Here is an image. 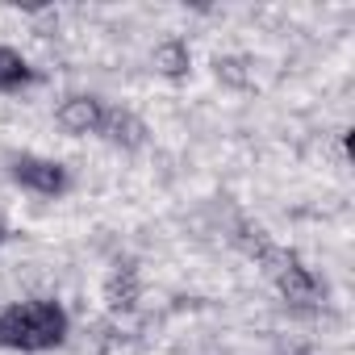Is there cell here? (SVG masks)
<instances>
[{
  "label": "cell",
  "mask_w": 355,
  "mask_h": 355,
  "mask_svg": "<svg viewBox=\"0 0 355 355\" xmlns=\"http://www.w3.org/2000/svg\"><path fill=\"white\" fill-rule=\"evenodd\" d=\"M67 338V309L51 297H30L0 309V347L5 351H55Z\"/></svg>",
  "instance_id": "cell-1"
},
{
  "label": "cell",
  "mask_w": 355,
  "mask_h": 355,
  "mask_svg": "<svg viewBox=\"0 0 355 355\" xmlns=\"http://www.w3.org/2000/svg\"><path fill=\"white\" fill-rule=\"evenodd\" d=\"M13 180L34 197H59V193H67V167L59 159H46V155H17Z\"/></svg>",
  "instance_id": "cell-2"
},
{
  "label": "cell",
  "mask_w": 355,
  "mask_h": 355,
  "mask_svg": "<svg viewBox=\"0 0 355 355\" xmlns=\"http://www.w3.org/2000/svg\"><path fill=\"white\" fill-rule=\"evenodd\" d=\"M55 125L67 134V138H84V134H101L105 125V105L88 92H76L67 96L59 109H55Z\"/></svg>",
  "instance_id": "cell-3"
},
{
  "label": "cell",
  "mask_w": 355,
  "mask_h": 355,
  "mask_svg": "<svg viewBox=\"0 0 355 355\" xmlns=\"http://www.w3.org/2000/svg\"><path fill=\"white\" fill-rule=\"evenodd\" d=\"M101 134H109V142H117V146L134 150V146H142L146 125H142L130 109H105V125H101Z\"/></svg>",
  "instance_id": "cell-4"
},
{
  "label": "cell",
  "mask_w": 355,
  "mask_h": 355,
  "mask_svg": "<svg viewBox=\"0 0 355 355\" xmlns=\"http://www.w3.org/2000/svg\"><path fill=\"white\" fill-rule=\"evenodd\" d=\"M150 63H155V71H159V76L180 80V76H189V63H193V55H189V46H184V42L167 38V42H159V46H155Z\"/></svg>",
  "instance_id": "cell-5"
},
{
  "label": "cell",
  "mask_w": 355,
  "mask_h": 355,
  "mask_svg": "<svg viewBox=\"0 0 355 355\" xmlns=\"http://www.w3.org/2000/svg\"><path fill=\"white\" fill-rule=\"evenodd\" d=\"M30 63L13 51V46H5L0 42V92H17V88H26L30 84Z\"/></svg>",
  "instance_id": "cell-6"
},
{
  "label": "cell",
  "mask_w": 355,
  "mask_h": 355,
  "mask_svg": "<svg viewBox=\"0 0 355 355\" xmlns=\"http://www.w3.org/2000/svg\"><path fill=\"white\" fill-rule=\"evenodd\" d=\"M0 243H5V226H0Z\"/></svg>",
  "instance_id": "cell-7"
}]
</instances>
